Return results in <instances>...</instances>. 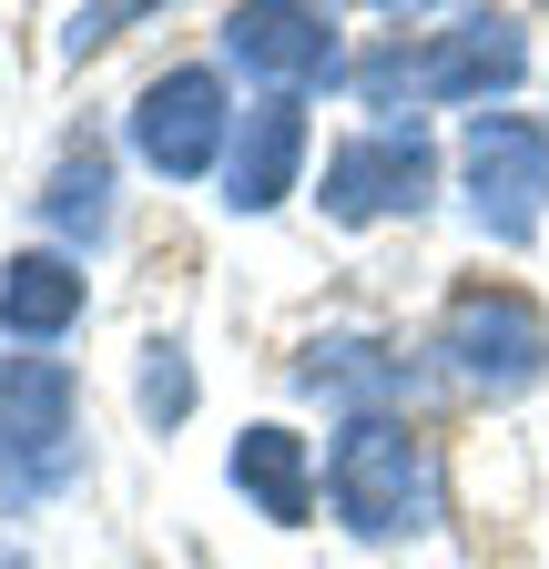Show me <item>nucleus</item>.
Wrapping results in <instances>:
<instances>
[{
    "instance_id": "423d86ee",
    "label": "nucleus",
    "mask_w": 549,
    "mask_h": 569,
    "mask_svg": "<svg viewBox=\"0 0 549 569\" xmlns=\"http://www.w3.org/2000/svg\"><path fill=\"white\" fill-rule=\"evenodd\" d=\"M438 193V142L418 122H387V132H357L326 153V213L336 224H387V213H428Z\"/></svg>"
},
{
    "instance_id": "1a4fd4ad",
    "label": "nucleus",
    "mask_w": 549,
    "mask_h": 569,
    "mask_svg": "<svg viewBox=\"0 0 549 569\" xmlns=\"http://www.w3.org/2000/svg\"><path fill=\"white\" fill-rule=\"evenodd\" d=\"M296 163H306V112L296 102H254L234 122V153H224V203L234 213H274L296 193Z\"/></svg>"
},
{
    "instance_id": "39448f33",
    "label": "nucleus",
    "mask_w": 549,
    "mask_h": 569,
    "mask_svg": "<svg viewBox=\"0 0 549 569\" xmlns=\"http://www.w3.org/2000/svg\"><path fill=\"white\" fill-rule=\"evenodd\" d=\"M132 153H143L163 183H193L214 173L234 153V102H224V71H163V82H143V102H132Z\"/></svg>"
},
{
    "instance_id": "f03ea898",
    "label": "nucleus",
    "mask_w": 549,
    "mask_h": 569,
    "mask_svg": "<svg viewBox=\"0 0 549 569\" xmlns=\"http://www.w3.org/2000/svg\"><path fill=\"white\" fill-rule=\"evenodd\" d=\"M82 387L61 356H0V498L41 509L82 478Z\"/></svg>"
},
{
    "instance_id": "9b49d317",
    "label": "nucleus",
    "mask_w": 549,
    "mask_h": 569,
    "mask_svg": "<svg viewBox=\"0 0 549 569\" xmlns=\"http://www.w3.org/2000/svg\"><path fill=\"white\" fill-rule=\"evenodd\" d=\"M72 326H82V264H61V254L0 264V336L11 346H61Z\"/></svg>"
},
{
    "instance_id": "4468645a",
    "label": "nucleus",
    "mask_w": 549,
    "mask_h": 569,
    "mask_svg": "<svg viewBox=\"0 0 549 569\" xmlns=\"http://www.w3.org/2000/svg\"><path fill=\"white\" fill-rule=\"evenodd\" d=\"M183 417H193V356H183L173 336H153V346H143V427H163V438H173Z\"/></svg>"
},
{
    "instance_id": "f257e3e1",
    "label": "nucleus",
    "mask_w": 549,
    "mask_h": 569,
    "mask_svg": "<svg viewBox=\"0 0 549 569\" xmlns=\"http://www.w3.org/2000/svg\"><path fill=\"white\" fill-rule=\"evenodd\" d=\"M326 509L357 539H418L438 519V458L407 417H347L326 448Z\"/></svg>"
},
{
    "instance_id": "ddd939ff",
    "label": "nucleus",
    "mask_w": 549,
    "mask_h": 569,
    "mask_svg": "<svg viewBox=\"0 0 549 569\" xmlns=\"http://www.w3.org/2000/svg\"><path fill=\"white\" fill-rule=\"evenodd\" d=\"M41 224H51L61 244H102V234H112V153H102V142H72V153L51 163Z\"/></svg>"
},
{
    "instance_id": "2eb2a0df",
    "label": "nucleus",
    "mask_w": 549,
    "mask_h": 569,
    "mask_svg": "<svg viewBox=\"0 0 549 569\" xmlns=\"http://www.w3.org/2000/svg\"><path fill=\"white\" fill-rule=\"evenodd\" d=\"M132 21H143V11H132V0H102V11H72V21H61V51H72V61H82V51H102V41H122Z\"/></svg>"
},
{
    "instance_id": "20e7f679",
    "label": "nucleus",
    "mask_w": 549,
    "mask_h": 569,
    "mask_svg": "<svg viewBox=\"0 0 549 569\" xmlns=\"http://www.w3.org/2000/svg\"><path fill=\"white\" fill-rule=\"evenodd\" d=\"M458 173H468L478 234L489 244H529L539 213H549V122L539 112H468Z\"/></svg>"
},
{
    "instance_id": "9d476101",
    "label": "nucleus",
    "mask_w": 549,
    "mask_h": 569,
    "mask_svg": "<svg viewBox=\"0 0 549 569\" xmlns=\"http://www.w3.org/2000/svg\"><path fill=\"white\" fill-rule=\"evenodd\" d=\"M296 387H316V397H336V407H357V417H397V397H418L428 377L407 367V356H387L377 336H316L306 367H296Z\"/></svg>"
},
{
    "instance_id": "dca6fc26",
    "label": "nucleus",
    "mask_w": 549,
    "mask_h": 569,
    "mask_svg": "<svg viewBox=\"0 0 549 569\" xmlns=\"http://www.w3.org/2000/svg\"><path fill=\"white\" fill-rule=\"evenodd\" d=\"M0 569H21V549H0Z\"/></svg>"
},
{
    "instance_id": "6e6552de",
    "label": "nucleus",
    "mask_w": 549,
    "mask_h": 569,
    "mask_svg": "<svg viewBox=\"0 0 549 569\" xmlns=\"http://www.w3.org/2000/svg\"><path fill=\"white\" fill-rule=\"evenodd\" d=\"M529 71V31L509 11H468L418 51V102H499Z\"/></svg>"
},
{
    "instance_id": "7ed1b4c3",
    "label": "nucleus",
    "mask_w": 549,
    "mask_h": 569,
    "mask_svg": "<svg viewBox=\"0 0 549 569\" xmlns=\"http://www.w3.org/2000/svg\"><path fill=\"white\" fill-rule=\"evenodd\" d=\"M438 356H448V387L468 397H529L549 377V316L519 284H458L438 316Z\"/></svg>"
},
{
    "instance_id": "f8f14e48",
    "label": "nucleus",
    "mask_w": 549,
    "mask_h": 569,
    "mask_svg": "<svg viewBox=\"0 0 549 569\" xmlns=\"http://www.w3.org/2000/svg\"><path fill=\"white\" fill-rule=\"evenodd\" d=\"M224 478L254 498L274 529H306L316 519V468H306V438H296V427H244L234 458H224Z\"/></svg>"
},
{
    "instance_id": "0eeeda50",
    "label": "nucleus",
    "mask_w": 549,
    "mask_h": 569,
    "mask_svg": "<svg viewBox=\"0 0 549 569\" xmlns=\"http://www.w3.org/2000/svg\"><path fill=\"white\" fill-rule=\"evenodd\" d=\"M224 51L254 82H274V102H306V92H326L336 71H347L336 21L306 11V0H244V11H224Z\"/></svg>"
}]
</instances>
